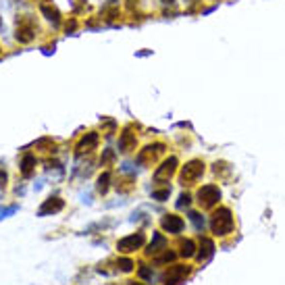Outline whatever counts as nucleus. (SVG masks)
Wrapping results in <instances>:
<instances>
[{"label":"nucleus","instance_id":"nucleus-1","mask_svg":"<svg viewBox=\"0 0 285 285\" xmlns=\"http://www.w3.org/2000/svg\"><path fill=\"white\" fill-rule=\"evenodd\" d=\"M210 229L214 235L223 238V235H229L233 231V214L229 208H219L217 212L212 214L210 219Z\"/></svg>","mask_w":285,"mask_h":285},{"label":"nucleus","instance_id":"nucleus-2","mask_svg":"<svg viewBox=\"0 0 285 285\" xmlns=\"http://www.w3.org/2000/svg\"><path fill=\"white\" fill-rule=\"evenodd\" d=\"M36 23H33L31 17H19L17 19V33L15 38L21 42V44H27V42H31L33 38H36Z\"/></svg>","mask_w":285,"mask_h":285},{"label":"nucleus","instance_id":"nucleus-3","mask_svg":"<svg viewBox=\"0 0 285 285\" xmlns=\"http://www.w3.org/2000/svg\"><path fill=\"white\" fill-rule=\"evenodd\" d=\"M202 173H204V163L198 161V158H194V161L185 163V166L181 169V183L190 185L194 181H198V179L202 177Z\"/></svg>","mask_w":285,"mask_h":285},{"label":"nucleus","instance_id":"nucleus-4","mask_svg":"<svg viewBox=\"0 0 285 285\" xmlns=\"http://www.w3.org/2000/svg\"><path fill=\"white\" fill-rule=\"evenodd\" d=\"M221 200V190L217 185H202L198 190V204L202 208H212Z\"/></svg>","mask_w":285,"mask_h":285},{"label":"nucleus","instance_id":"nucleus-5","mask_svg":"<svg viewBox=\"0 0 285 285\" xmlns=\"http://www.w3.org/2000/svg\"><path fill=\"white\" fill-rule=\"evenodd\" d=\"M144 241H146V235L142 231H137L134 235H127V238H123L117 241V250L123 254H127V252H135V250H140L144 246Z\"/></svg>","mask_w":285,"mask_h":285},{"label":"nucleus","instance_id":"nucleus-6","mask_svg":"<svg viewBox=\"0 0 285 285\" xmlns=\"http://www.w3.org/2000/svg\"><path fill=\"white\" fill-rule=\"evenodd\" d=\"M177 158L175 156H171V158H166V161L158 166V169L154 171V181L156 183H163V181H169V179L175 175V171H177Z\"/></svg>","mask_w":285,"mask_h":285},{"label":"nucleus","instance_id":"nucleus-7","mask_svg":"<svg viewBox=\"0 0 285 285\" xmlns=\"http://www.w3.org/2000/svg\"><path fill=\"white\" fill-rule=\"evenodd\" d=\"M96 146H98V134H94V131H90L81 137L75 146V154L77 156H83V154H90L92 150H96Z\"/></svg>","mask_w":285,"mask_h":285},{"label":"nucleus","instance_id":"nucleus-8","mask_svg":"<svg viewBox=\"0 0 285 285\" xmlns=\"http://www.w3.org/2000/svg\"><path fill=\"white\" fill-rule=\"evenodd\" d=\"M183 219L177 217V214H165V217L161 219V227L165 229L166 233H179L183 229Z\"/></svg>","mask_w":285,"mask_h":285},{"label":"nucleus","instance_id":"nucleus-9","mask_svg":"<svg viewBox=\"0 0 285 285\" xmlns=\"http://www.w3.org/2000/svg\"><path fill=\"white\" fill-rule=\"evenodd\" d=\"M62 208H65V202H62L59 196H54V198H48L46 202L42 204L38 214H40V217H46V214H57V212L62 210Z\"/></svg>","mask_w":285,"mask_h":285},{"label":"nucleus","instance_id":"nucleus-10","mask_svg":"<svg viewBox=\"0 0 285 285\" xmlns=\"http://www.w3.org/2000/svg\"><path fill=\"white\" fill-rule=\"evenodd\" d=\"M187 275H190V267H173L169 273H166L165 281H166V285H179Z\"/></svg>","mask_w":285,"mask_h":285},{"label":"nucleus","instance_id":"nucleus-11","mask_svg":"<svg viewBox=\"0 0 285 285\" xmlns=\"http://www.w3.org/2000/svg\"><path fill=\"white\" fill-rule=\"evenodd\" d=\"M163 148H165L163 144L146 146V148L140 152V154H137V161H140L142 165H152V163H154V158H156V154H158V152H163Z\"/></svg>","mask_w":285,"mask_h":285},{"label":"nucleus","instance_id":"nucleus-12","mask_svg":"<svg viewBox=\"0 0 285 285\" xmlns=\"http://www.w3.org/2000/svg\"><path fill=\"white\" fill-rule=\"evenodd\" d=\"M40 11L52 25H60V13L52 2H40Z\"/></svg>","mask_w":285,"mask_h":285},{"label":"nucleus","instance_id":"nucleus-13","mask_svg":"<svg viewBox=\"0 0 285 285\" xmlns=\"http://www.w3.org/2000/svg\"><path fill=\"white\" fill-rule=\"evenodd\" d=\"M135 144H137L135 134H131L129 129H125L123 134H121V137H119V150L127 154V152H134L135 150Z\"/></svg>","mask_w":285,"mask_h":285},{"label":"nucleus","instance_id":"nucleus-14","mask_svg":"<svg viewBox=\"0 0 285 285\" xmlns=\"http://www.w3.org/2000/svg\"><path fill=\"white\" fill-rule=\"evenodd\" d=\"M214 241L210 240V238H202L200 240V250H198V260L200 262H206L210 256L214 254Z\"/></svg>","mask_w":285,"mask_h":285},{"label":"nucleus","instance_id":"nucleus-15","mask_svg":"<svg viewBox=\"0 0 285 285\" xmlns=\"http://www.w3.org/2000/svg\"><path fill=\"white\" fill-rule=\"evenodd\" d=\"M33 166H36V156L27 152V154L23 156V161H21V175H23V177H31Z\"/></svg>","mask_w":285,"mask_h":285},{"label":"nucleus","instance_id":"nucleus-16","mask_svg":"<svg viewBox=\"0 0 285 285\" xmlns=\"http://www.w3.org/2000/svg\"><path fill=\"white\" fill-rule=\"evenodd\" d=\"M163 250H166V240L163 238L161 233H154V240H152V244L148 248V254L156 256L158 252H163Z\"/></svg>","mask_w":285,"mask_h":285},{"label":"nucleus","instance_id":"nucleus-17","mask_svg":"<svg viewBox=\"0 0 285 285\" xmlns=\"http://www.w3.org/2000/svg\"><path fill=\"white\" fill-rule=\"evenodd\" d=\"M179 248H181V252H179V254H181L183 258H192V256L196 254V244H194L192 240H183Z\"/></svg>","mask_w":285,"mask_h":285},{"label":"nucleus","instance_id":"nucleus-18","mask_svg":"<svg viewBox=\"0 0 285 285\" xmlns=\"http://www.w3.org/2000/svg\"><path fill=\"white\" fill-rule=\"evenodd\" d=\"M108 185H110V173L108 171H104L102 175L98 177V185H96V190H98V194H106L108 192Z\"/></svg>","mask_w":285,"mask_h":285},{"label":"nucleus","instance_id":"nucleus-19","mask_svg":"<svg viewBox=\"0 0 285 285\" xmlns=\"http://www.w3.org/2000/svg\"><path fill=\"white\" fill-rule=\"evenodd\" d=\"M117 2H108L106 6H104V11H102V17L106 19V21H113L115 17H117Z\"/></svg>","mask_w":285,"mask_h":285},{"label":"nucleus","instance_id":"nucleus-20","mask_svg":"<svg viewBox=\"0 0 285 285\" xmlns=\"http://www.w3.org/2000/svg\"><path fill=\"white\" fill-rule=\"evenodd\" d=\"M117 267H119L121 270H123V273H129V270H134V260H131V258H119V260H117Z\"/></svg>","mask_w":285,"mask_h":285},{"label":"nucleus","instance_id":"nucleus-21","mask_svg":"<svg viewBox=\"0 0 285 285\" xmlns=\"http://www.w3.org/2000/svg\"><path fill=\"white\" fill-rule=\"evenodd\" d=\"M190 219H192L194 227H196L198 231H202V229H204V219H202V214H198V212H190Z\"/></svg>","mask_w":285,"mask_h":285},{"label":"nucleus","instance_id":"nucleus-22","mask_svg":"<svg viewBox=\"0 0 285 285\" xmlns=\"http://www.w3.org/2000/svg\"><path fill=\"white\" fill-rule=\"evenodd\" d=\"M173 258H175V252H171V250H163V254L161 256H156V262L158 265H163V262H171Z\"/></svg>","mask_w":285,"mask_h":285},{"label":"nucleus","instance_id":"nucleus-23","mask_svg":"<svg viewBox=\"0 0 285 285\" xmlns=\"http://www.w3.org/2000/svg\"><path fill=\"white\" fill-rule=\"evenodd\" d=\"M169 187H166V190H161V192H152V198L154 200H158V202H165L166 198H169Z\"/></svg>","mask_w":285,"mask_h":285},{"label":"nucleus","instance_id":"nucleus-24","mask_svg":"<svg viewBox=\"0 0 285 285\" xmlns=\"http://www.w3.org/2000/svg\"><path fill=\"white\" fill-rule=\"evenodd\" d=\"M190 202H192L190 194H181V196H179V202H177V208H187V206H190Z\"/></svg>","mask_w":285,"mask_h":285},{"label":"nucleus","instance_id":"nucleus-25","mask_svg":"<svg viewBox=\"0 0 285 285\" xmlns=\"http://www.w3.org/2000/svg\"><path fill=\"white\" fill-rule=\"evenodd\" d=\"M140 277H142V279H150V277H152V270H150L148 267H142V269H140Z\"/></svg>","mask_w":285,"mask_h":285},{"label":"nucleus","instance_id":"nucleus-26","mask_svg":"<svg viewBox=\"0 0 285 285\" xmlns=\"http://www.w3.org/2000/svg\"><path fill=\"white\" fill-rule=\"evenodd\" d=\"M17 210V206H9V208H0V219L4 217V214H11V212H15Z\"/></svg>","mask_w":285,"mask_h":285},{"label":"nucleus","instance_id":"nucleus-27","mask_svg":"<svg viewBox=\"0 0 285 285\" xmlns=\"http://www.w3.org/2000/svg\"><path fill=\"white\" fill-rule=\"evenodd\" d=\"M4 185H6V173L0 171V187H4Z\"/></svg>","mask_w":285,"mask_h":285},{"label":"nucleus","instance_id":"nucleus-28","mask_svg":"<svg viewBox=\"0 0 285 285\" xmlns=\"http://www.w3.org/2000/svg\"><path fill=\"white\" fill-rule=\"evenodd\" d=\"M161 2H163V4H171V6H173V4H175V0H161Z\"/></svg>","mask_w":285,"mask_h":285},{"label":"nucleus","instance_id":"nucleus-29","mask_svg":"<svg viewBox=\"0 0 285 285\" xmlns=\"http://www.w3.org/2000/svg\"><path fill=\"white\" fill-rule=\"evenodd\" d=\"M131 285H142V283H131Z\"/></svg>","mask_w":285,"mask_h":285}]
</instances>
